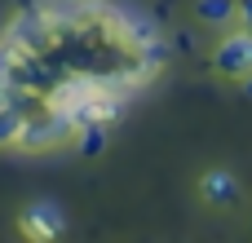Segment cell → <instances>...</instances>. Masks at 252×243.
<instances>
[{"label": "cell", "instance_id": "6da1fadb", "mask_svg": "<svg viewBox=\"0 0 252 243\" xmlns=\"http://www.w3.org/2000/svg\"><path fill=\"white\" fill-rule=\"evenodd\" d=\"M217 71L221 75H252V31H230L221 44H217Z\"/></svg>", "mask_w": 252, "mask_h": 243}, {"label": "cell", "instance_id": "7a4b0ae2", "mask_svg": "<svg viewBox=\"0 0 252 243\" xmlns=\"http://www.w3.org/2000/svg\"><path fill=\"white\" fill-rule=\"evenodd\" d=\"M199 190H204V199H208V204H235V199H239V186H235V177H230V173H208Z\"/></svg>", "mask_w": 252, "mask_h": 243}, {"label": "cell", "instance_id": "3957f363", "mask_svg": "<svg viewBox=\"0 0 252 243\" xmlns=\"http://www.w3.org/2000/svg\"><path fill=\"white\" fill-rule=\"evenodd\" d=\"M235 0H199V18L204 22H230L235 18Z\"/></svg>", "mask_w": 252, "mask_h": 243}, {"label": "cell", "instance_id": "277c9868", "mask_svg": "<svg viewBox=\"0 0 252 243\" xmlns=\"http://www.w3.org/2000/svg\"><path fill=\"white\" fill-rule=\"evenodd\" d=\"M235 22H239L244 31H252V0H239V9H235Z\"/></svg>", "mask_w": 252, "mask_h": 243}]
</instances>
